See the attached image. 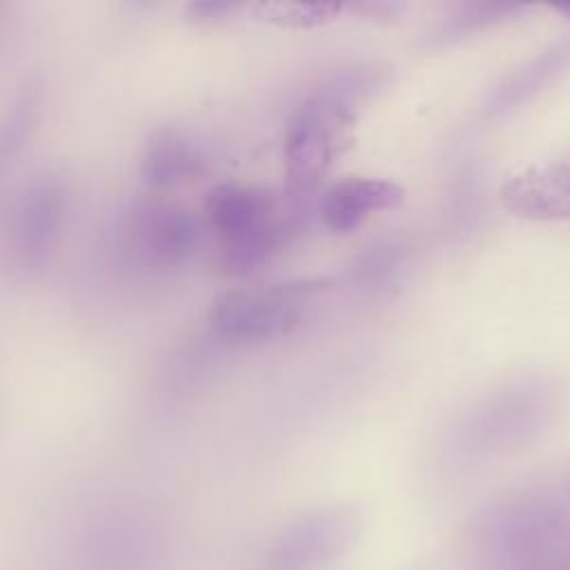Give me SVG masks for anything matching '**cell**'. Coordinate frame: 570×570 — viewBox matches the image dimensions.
I'll list each match as a JSON object with an SVG mask.
<instances>
[{
    "mask_svg": "<svg viewBox=\"0 0 570 570\" xmlns=\"http://www.w3.org/2000/svg\"><path fill=\"white\" fill-rule=\"evenodd\" d=\"M374 76L365 69L341 71L309 91L285 129V174L289 194L305 198L347 149L354 122Z\"/></svg>",
    "mask_w": 570,
    "mask_h": 570,
    "instance_id": "cell-1",
    "label": "cell"
},
{
    "mask_svg": "<svg viewBox=\"0 0 570 570\" xmlns=\"http://www.w3.org/2000/svg\"><path fill=\"white\" fill-rule=\"evenodd\" d=\"M294 218L292 205L254 187L218 185L207 198V220L220 240L223 263L236 274L263 265L292 234Z\"/></svg>",
    "mask_w": 570,
    "mask_h": 570,
    "instance_id": "cell-2",
    "label": "cell"
},
{
    "mask_svg": "<svg viewBox=\"0 0 570 570\" xmlns=\"http://www.w3.org/2000/svg\"><path fill=\"white\" fill-rule=\"evenodd\" d=\"M321 285L287 281L236 287L220 294L212 307V330L234 345H256L292 334Z\"/></svg>",
    "mask_w": 570,
    "mask_h": 570,
    "instance_id": "cell-3",
    "label": "cell"
},
{
    "mask_svg": "<svg viewBox=\"0 0 570 570\" xmlns=\"http://www.w3.org/2000/svg\"><path fill=\"white\" fill-rule=\"evenodd\" d=\"M361 532L347 505H325L292 519L263 557L265 570H318L347 554Z\"/></svg>",
    "mask_w": 570,
    "mask_h": 570,
    "instance_id": "cell-4",
    "label": "cell"
},
{
    "mask_svg": "<svg viewBox=\"0 0 570 570\" xmlns=\"http://www.w3.org/2000/svg\"><path fill=\"white\" fill-rule=\"evenodd\" d=\"M405 198V189L385 178L350 176L336 180L318 198V216L332 232H354L372 214L396 209Z\"/></svg>",
    "mask_w": 570,
    "mask_h": 570,
    "instance_id": "cell-5",
    "label": "cell"
},
{
    "mask_svg": "<svg viewBox=\"0 0 570 570\" xmlns=\"http://www.w3.org/2000/svg\"><path fill=\"white\" fill-rule=\"evenodd\" d=\"M65 196L51 180H40L22 196L16 223L13 247L24 265H38L51 247V240L62 223Z\"/></svg>",
    "mask_w": 570,
    "mask_h": 570,
    "instance_id": "cell-6",
    "label": "cell"
},
{
    "mask_svg": "<svg viewBox=\"0 0 570 570\" xmlns=\"http://www.w3.org/2000/svg\"><path fill=\"white\" fill-rule=\"evenodd\" d=\"M503 203L519 216L537 220L570 218V167L550 165L512 176L501 189Z\"/></svg>",
    "mask_w": 570,
    "mask_h": 570,
    "instance_id": "cell-7",
    "label": "cell"
},
{
    "mask_svg": "<svg viewBox=\"0 0 570 570\" xmlns=\"http://www.w3.org/2000/svg\"><path fill=\"white\" fill-rule=\"evenodd\" d=\"M147 174L154 183L187 180L200 169V158L189 142L178 136H160L147 151Z\"/></svg>",
    "mask_w": 570,
    "mask_h": 570,
    "instance_id": "cell-8",
    "label": "cell"
},
{
    "mask_svg": "<svg viewBox=\"0 0 570 570\" xmlns=\"http://www.w3.org/2000/svg\"><path fill=\"white\" fill-rule=\"evenodd\" d=\"M198 240L196 220L180 209H163L151 218V249L167 258L187 254Z\"/></svg>",
    "mask_w": 570,
    "mask_h": 570,
    "instance_id": "cell-9",
    "label": "cell"
},
{
    "mask_svg": "<svg viewBox=\"0 0 570 570\" xmlns=\"http://www.w3.org/2000/svg\"><path fill=\"white\" fill-rule=\"evenodd\" d=\"M263 9L274 11V20L294 24V27H309L325 20H332L334 13H338L341 4H327V2H285V4H265Z\"/></svg>",
    "mask_w": 570,
    "mask_h": 570,
    "instance_id": "cell-10",
    "label": "cell"
},
{
    "mask_svg": "<svg viewBox=\"0 0 570 570\" xmlns=\"http://www.w3.org/2000/svg\"><path fill=\"white\" fill-rule=\"evenodd\" d=\"M557 11H559V13H566V16L570 18V2H568V4H557Z\"/></svg>",
    "mask_w": 570,
    "mask_h": 570,
    "instance_id": "cell-11",
    "label": "cell"
}]
</instances>
